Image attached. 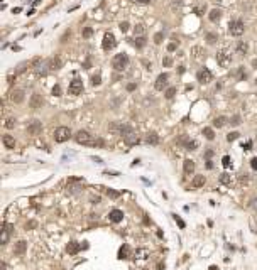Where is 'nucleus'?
<instances>
[{"label":"nucleus","mask_w":257,"mask_h":270,"mask_svg":"<svg viewBox=\"0 0 257 270\" xmlns=\"http://www.w3.org/2000/svg\"><path fill=\"white\" fill-rule=\"evenodd\" d=\"M75 140L78 144L88 145V147H103V140L98 138V137H93V135L86 132V130H78L76 135H75Z\"/></svg>","instance_id":"1"},{"label":"nucleus","mask_w":257,"mask_h":270,"mask_svg":"<svg viewBox=\"0 0 257 270\" xmlns=\"http://www.w3.org/2000/svg\"><path fill=\"white\" fill-rule=\"evenodd\" d=\"M53 137H54V140H56L58 144H63V142L69 140V137H71V130H69L68 127H58V128L54 130Z\"/></svg>","instance_id":"2"},{"label":"nucleus","mask_w":257,"mask_h":270,"mask_svg":"<svg viewBox=\"0 0 257 270\" xmlns=\"http://www.w3.org/2000/svg\"><path fill=\"white\" fill-rule=\"evenodd\" d=\"M128 64V56L127 54H117V56H113V59H112V66H113V69H117V71H122V69H125Z\"/></svg>","instance_id":"3"},{"label":"nucleus","mask_w":257,"mask_h":270,"mask_svg":"<svg viewBox=\"0 0 257 270\" xmlns=\"http://www.w3.org/2000/svg\"><path fill=\"white\" fill-rule=\"evenodd\" d=\"M108 130H110V132H117V134L122 135V137H125L127 134L134 132V130H132L128 125H125V123H120V122H113V123H110Z\"/></svg>","instance_id":"4"},{"label":"nucleus","mask_w":257,"mask_h":270,"mask_svg":"<svg viewBox=\"0 0 257 270\" xmlns=\"http://www.w3.org/2000/svg\"><path fill=\"white\" fill-rule=\"evenodd\" d=\"M228 30H230V34L232 36H242L244 34V30H245V24L242 22V20H232L230 22V25H228Z\"/></svg>","instance_id":"5"},{"label":"nucleus","mask_w":257,"mask_h":270,"mask_svg":"<svg viewBox=\"0 0 257 270\" xmlns=\"http://www.w3.org/2000/svg\"><path fill=\"white\" fill-rule=\"evenodd\" d=\"M102 46L105 51H110V49H113L117 46V41H115V36L112 34V32H107L105 36H103V42H102Z\"/></svg>","instance_id":"6"},{"label":"nucleus","mask_w":257,"mask_h":270,"mask_svg":"<svg viewBox=\"0 0 257 270\" xmlns=\"http://www.w3.org/2000/svg\"><path fill=\"white\" fill-rule=\"evenodd\" d=\"M69 95H79L83 91V81L79 78H75L71 83H69V88H68Z\"/></svg>","instance_id":"7"},{"label":"nucleus","mask_w":257,"mask_h":270,"mask_svg":"<svg viewBox=\"0 0 257 270\" xmlns=\"http://www.w3.org/2000/svg\"><path fill=\"white\" fill-rule=\"evenodd\" d=\"M12 225L10 223H3L2 225V235H0V241H2V245H5L10 238V233H12Z\"/></svg>","instance_id":"8"},{"label":"nucleus","mask_w":257,"mask_h":270,"mask_svg":"<svg viewBox=\"0 0 257 270\" xmlns=\"http://www.w3.org/2000/svg\"><path fill=\"white\" fill-rule=\"evenodd\" d=\"M196 79L201 83V85H208V83L211 81V73L208 71L207 68H205V69H200L196 73Z\"/></svg>","instance_id":"9"},{"label":"nucleus","mask_w":257,"mask_h":270,"mask_svg":"<svg viewBox=\"0 0 257 270\" xmlns=\"http://www.w3.org/2000/svg\"><path fill=\"white\" fill-rule=\"evenodd\" d=\"M168 79H169L168 73H161V74L158 76V79H156V83H154V88H156L158 91H162V90H164V86L168 85Z\"/></svg>","instance_id":"10"},{"label":"nucleus","mask_w":257,"mask_h":270,"mask_svg":"<svg viewBox=\"0 0 257 270\" xmlns=\"http://www.w3.org/2000/svg\"><path fill=\"white\" fill-rule=\"evenodd\" d=\"M29 105H30L32 110H39V108H42V105H44V100H42V96H41L39 93H34L29 100Z\"/></svg>","instance_id":"11"},{"label":"nucleus","mask_w":257,"mask_h":270,"mask_svg":"<svg viewBox=\"0 0 257 270\" xmlns=\"http://www.w3.org/2000/svg\"><path fill=\"white\" fill-rule=\"evenodd\" d=\"M27 130H29L30 135H39L42 132V123L39 120H30L29 125H27Z\"/></svg>","instance_id":"12"},{"label":"nucleus","mask_w":257,"mask_h":270,"mask_svg":"<svg viewBox=\"0 0 257 270\" xmlns=\"http://www.w3.org/2000/svg\"><path fill=\"white\" fill-rule=\"evenodd\" d=\"M10 100L14 101V103H22L24 100H26V93H24V90H14L12 93H10Z\"/></svg>","instance_id":"13"},{"label":"nucleus","mask_w":257,"mask_h":270,"mask_svg":"<svg viewBox=\"0 0 257 270\" xmlns=\"http://www.w3.org/2000/svg\"><path fill=\"white\" fill-rule=\"evenodd\" d=\"M108 220L112 223H120L124 220V211H120V209H112L108 214Z\"/></svg>","instance_id":"14"},{"label":"nucleus","mask_w":257,"mask_h":270,"mask_svg":"<svg viewBox=\"0 0 257 270\" xmlns=\"http://www.w3.org/2000/svg\"><path fill=\"white\" fill-rule=\"evenodd\" d=\"M81 248H83V245H79L78 241H69L68 247H66V251H68L69 255H76Z\"/></svg>","instance_id":"15"},{"label":"nucleus","mask_w":257,"mask_h":270,"mask_svg":"<svg viewBox=\"0 0 257 270\" xmlns=\"http://www.w3.org/2000/svg\"><path fill=\"white\" fill-rule=\"evenodd\" d=\"M217 61H218L220 66H228L230 61H232V58H230V54H227V52H218Z\"/></svg>","instance_id":"16"},{"label":"nucleus","mask_w":257,"mask_h":270,"mask_svg":"<svg viewBox=\"0 0 257 270\" xmlns=\"http://www.w3.org/2000/svg\"><path fill=\"white\" fill-rule=\"evenodd\" d=\"M205 176H201V174H198V176H195L193 177V181H191V186L195 187V189H198V187H203L205 186Z\"/></svg>","instance_id":"17"},{"label":"nucleus","mask_w":257,"mask_h":270,"mask_svg":"<svg viewBox=\"0 0 257 270\" xmlns=\"http://www.w3.org/2000/svg\"><path fill=\"white\" fill-rule=\"evenodd\" d=\"M183 169H184V174H193L195 172V162H193L191 159H184Z\"/></svg>","instance_id":"18"},{"label":"nucleus","mask_w":257,"mask_h":270,"mask_svg":"<svg viewBox=\"0 0 257 270\" xmlns=\"http://www.w3.org/2000/svg\"><path fill=\"white\" fill-rule=\"evenodd\" d=\"M26 248H27V241L20 240V241H17V245H15V248H14V253H15V255H22V253L26 251Z\"/></svg>","instance_id":"19"},{"label":"nucleus","mask_w":257,"mask_h":270,"mask_svg":"<svg viewBox=\"0 0 257 270\" xmlns=\"http://www.w3.org/2000/svg\"><path fill=\"white\" fill-rule=\"evenodd\" d=\"M124 140H125V144H127V145H135V144H139V137L134 134V132L127 134L125 137H124Z\"/></svg>","instance_id":"20"},{"label":"nucleus","mask_w":257,"mask_h":270,"mask_svg":"<svg viewBox=\"0 0 257 270\" xmlns=\"http://www.w3.org/2000/svg\"><path fill=\"white\" fill-rule=\"evenodd\" d=\"M3 145L7 147V149H15V138L12 137V135H3Z\"/></svg>","instance_id":"21"},{"label":"nucleus","mask_w":257,"mask_h":270,"mask_svg":"<svg viewBox=\"0 0 257 270\" xmlns=\"http://www.w3.org/2000/svg\"><path fill=\"white\" fill-rule=\"evenodd\" d=\"M48 68H51V61H42L36 69H37L39 74H46V73H48Z\"/></svg>","instance_id":"22"},{"label":"nucleus","mask_w":257,"mask_h":270,"mask_svg":"<svg viewBox=\"0 0 257 270\" xmlns=\"http://www.w3.org/2000/svg\"><path fill=\"white\" fill-rule=\"evenodd\" d=\"M146 142H147V144H151V145H158V144H159L158 134H154V132L147 134V137H146Z\"/></svg>","instance_id":"23"},{"label":"nucleus","mask_w":257,"mask_h":270,"mask_svg":"<svg viewBox=\"0 0 257 270\" xmlns=\"http://www.w3.org/2000/svg\"><path fill=\"white\" fill-rule=\"evenodd\" d=\"M220 17H222V12H220V9H213L211 12H210V15H208V19L211 20V22H217V20H220Z\"/></svg>","instance_id":"24"},{"label":"nucleus","mask_w":257,"mask_h":270,"mask_svg":"<svg viewBox=\"0 0 257 270\" xmlns=\"http://www.w3.org/2000/svg\"><path fill=\"white\" fill-rule=\"evenodd\" d=\"M128 255H130V248H128V245H124V247H120V250H119V258H128Z\"/></svg>","instance_id":"25"},{"label":"nucleus","mask_w":257,"mask_h":270,"mask_svg":"<svg viewBox=\"0 0 257 270\" xmlns=\"http://www.w3.org/2000/svg\"><path fill=\"white\" fill-rule=\"evenodd\" d=\"M61 66H63V59H61L59 56H56V58L51 59V69H59Z\"/></svg>","instance_id":"26"},{"label":"nucleus","mask_w":257,"mask_h":270,"mask_svg":"<svg viewBox=\"0 0 257 270\" xmlns=\"http://www.w3.org/2000/svg\"><path fill=\"white\" fill-rule=\"evenodd\" d=\"M247 51H249V46L245 42H238L237 44V54L244 56V54H247Z\"/></svg>","instance_id":"27"},{"label":"nucleus","mask_w":257,"mask_h":270,"mask_svg":"<svg viewBox=\"0 0 257 270\" xmlns=\"http://www.w3.org/2000/svg\"><path fill=\"white\" fill-rule=\"evenodd\" d=\"M225 123H227V118H225V116H217V118L213 120V127H218V128H222Z\"/></svg>","instance_id":"28"},{"label":"nucleus","mask_w":257,"mask_h":270,"mask_svg":"<svg viewBox=\"0 0 257 270\" xmlns=\"http://www.w3.org/2000/svg\"><path fill=\"white\" fill-rule=\"evenodd\" d=\"M203 135L207 137L208 140H213V138H215V132H213V128H210V127H205V128H203Z\"/></svg>","instance_id":"29"},{"label":"nucleus","mask_w":257,"mask_h":270,"mask_svg":"<svg viewBox=\"0 0 257 270\" xmlns=\"http://www.w3.org/2000/svg\"><path fill=\"white\" fill-rule=\"evenodd\" d=\"M220 183L225 184V186H230V184H232V176H230V174H222V176H220Z\"/></svg>","instance_id":"30"},{"label":"nucleus","mask_w":257,"mask_h":270,"mask_svg":"<svg viewBox=\"0 0 257 270\" xmlns=\"http://www.w3.org/2000/svg\"><path fill=\"white\" fill-rule=\"evenodd\" d=\"M207 41H208V44H215L218 41V34H215V32H207Z\"/></svg>","instance_id":"31"},{"label":"nucleus","mask_w":257,"mask_h":270,"mask_svg":"<svg viewBox=\"0 0 257 270\" xmlns=\"http://www.w3.org/2000/svg\"><path fill=\"white\" fill-rule=\"evenodd\" d=\"M191 52L195 54V58H196V59H203V58H205V52H203V49H201V48H193V49H191Z\"/></svg>","instance_id":"32"},{"label":"nucleus","mask_w":257,"mask_h":270,"mask_svg":"<svg viewBox=\"0 0 257 270\" xmlns=\"http://www.w3.org/2000/svg\"><path fill=\"white\" fill-rule=\"evenodd\" d=\"M100 83H102V76H100V73L93 74V76H91V85H93V86H98Z\"/></svg>","instance_id":"33"},{"label":"nucleus","mask_w":257,"mask_h":270,"mask_svg":"<svg viewBox=\"0 0 257 270\" xmlns=\"http://www.w3.org/2000/svg\"><path fill=\"white\" fill-rule=\"evenodd\" d=\"M164 95H166V98H168V100H171V98H174V95H176V88H174V86L168 88Z\"/></svg>","instance_id":"34"},{"label":"nucleus","mask_w":257,"mask_h":270,"mask_svg":"<svg viewBox=\"0 0 257 270\" xmlns=\"http://www.w3.org/2000/svg\"><path fill=\"white\" fill-rule=\"evenodd\" d=\"M135 46H137L139 49L144 48V46H146V37H144V36H139V37L135 39Z\"/></svg>","instance_id":"35"},{"label":"nucleus","mask_w":257,"mask_h":270,"mask_svg":"<svg viewBox=\"0 0 257 270\" xmlns=\"http://www.w3.org/2000/svg\"><path fill=\"white\" fill-rule=\"evenodd\" d=\"M238 135H240L238 132H230V134L227 135V140L228 142H234V140H237L238 138Z\"/></svg>","instance_id":"36"},{"label":"nucleus","mask_w":257,"mask_h":270,"mask_svg":"<svg viewBox=\"0 0 257 270\" xmlns=\"http://www.w3.org/2000/svg\"><path fill=\"white\" fill-rule=\"evenodd\" d=\"M184 147H186L188 150H195V149L198 147V142H196V140H189V142L184 145Z\"/></svg>","instance_id":"37"},{"label":"nucleus","mask_w":257,"mask_h":270,"mask_svg":"<svg viewBox=\"0 0 257 270\" xmlns=\"http://www.w3.org/2000/svg\"><path fill=\"white\" fill-rule=\"evenodd\" d=\"M162 39H164V34H162V32H158V34L154 36V42H156V44H161Z\"/></svg>","instance_id":"38"},{"label":"nucleus","mask_w":257,"mask_h":270,"mask_svg":"<svg viewBox=\"0 0 257 270\" xmlns=\"http://www.w3.org/2000/svg\"><path fill=\"white\" fill-rule=\"evenodd\" d=\"M5 127H7V128H14V127H15V118H7Z\"/></svg>","instance_id":"39"},{"label":"nucleus","mask_w":257,"mask_h":270,"mask_svg":"<svg viewBox=\"0 0 257 270\" xmlns=\"http://www.w3.org/2000/svg\"><path fill=\"white\" fill-rule=\"evenodd\" d=\"M79 189H81V186H68V191H69L71 194H76Z\"/></svg>","instance_id":"40"},{"label":"nucleus","mask_w":257,"mask_h":270,"mask_svg":"<svg viewBox=\"0 0 257 270\" xmlns=\"http://www.w3.org/2000/svg\"><path fill=\"white\" fill-rule=\"evenodd\" d=\"M91 34H93V29H91V27H85V29H83V37H90Z\"/></svg>","instance_id":"41"},{"label":"nucleus","mask_w":257,"mask_h":270,"mask_svg":"<svg viewBox=\"0 0 257 270\" xmlns=\"http://www.w3.org/2000/svg\"><path fill=\"white\" fill-rule=\"evenodd\" d=\"M53 95H54V96H59L61 95V86L59 85H54V88H53Z\"/></svg>","instance_id":"42"},{"label":"nucleus","mask_w":257,"mask_h":270,"mask_svg":"<svg viewBox=\"0 0 257 270\" xmlns=\"http://www.w3.org/2000/svg\"><path fill=\"white\" fill-rule=\"evenodd\" d=\"M173 216H174V220H176V223L179 225V228H184V226H186V223L183 221V220H181L179 216H176V214H173Z\"/></svg>","instance_id":"43"},{"label":"nucleus","mask_w":257,"mask_h":270,"mask_svg":"<svg viewBox=\"0 0 257 270\" xmlns=\"http://www.w3.org/2000/svg\"><path fill=\"white\" fill-rule=\"evenodd\" d=\"M144 34V25H135V36H142Z\"/></svg>","instance_id":"44"},{"label":"nucleus","mask_w":257,"mask_h":270,"mask_svg":"<svg viewBox=\"0 0 257 270\" xmlns=\"http://www.w3.org/2000/svg\"><path fill=\"white\" fill-rule=\"evenodd\" d=\"M107 194H108V198H113V199L120 196V193H117V191H112V189H108V191H107Z\"/></svg>","instance_id":"45"},{"label":"nucleus","mask_w":257,"mask_h":270,"mask_svg":"<svg viewBox=\"0 0 257 270\" xmlns=\"http://www.w3.org/2000/svg\"><path fill=\"white\" fill-rule=\"evenodd\" d=\"M232 125H240V116L238 115H234L232 116V122H230Z\"/></svg>","instance_id":"46"},{"label":"nucleus","mask_w":257,"mask_h":270,"mask_svg":"<svg viewBox=\"0 0 257 270\" xmlns=\"http://www.w3.org/2000/svg\"><path fill=\"white\" fill-rule=\"evenodd\" d=\"M178 44H179V41H174V42H171V44L168 46V51H176Z\"/></svg>","instance_id":"47"},{"label":"nucleus","mask_w":257,"mask_h":270,"mask_svg":"<svg viewBox=\"0 0 257 270\" xmlns=\"http://www.w3.org/2000/svg\"><path fill=\"white\" fill-rule=\"evenodd\" d=\"M120 30H122V32H127L128 30V22H120Z\"/></svg>","instance_id":"48"},{"label":"nucleus","mask_w":257,"mask_h":270,"mask_svg":"<svg viewBox=\"0 0 257 270\" xmlns=\"http://www.w3.org/2000/svg\"><path fill=\"white\" fill-rule=\"evenodd\" d=\"M222 164H223V167H228V165H230V157H228V155H225V157L222 159Z\"/></svg>","instance_id":"49"},{"label":"nucleus","mask_w":257,"mask_h":270,"mask_svg":"<svg viewBox=\"0 0 257 270\" xmlns=\"http://www.w3.org/2000/svg\"><path fill=\"white\" fill-rule=\"evenodd\" d=\"M162 64H164V66H171V64H173V59L171 58H164L162 59Z\"/></svg>","instance_id":"50"},{"label":"nucleus","mask_w":257,"mask_h":270,"mask_svg":"<svg viewBox=\"0 0 257 270\" xmlns=\"http://www.w3.org/2000/svg\"><path fill=\"white\" fill-rule=\"evenodd\" d=\"M250 167H252L254 171H257V157H254V159L250 160Z\"/></svg>","instance_id":"51"},{"label":"nucleus","mask_w":257,"mask_h":270,"mask_svg":"<svg viewBox=\"0 0 257 270\" xmlns=\"http://www.w3.org/2000/svg\"><path fill=\"white\" fill-rule=\"evenodd\" d=\"M250 208H252V209H257V198H254V199L250 201Z\"/></svg>","instance_id":"52"},{"label":"nucleus","mask_w":257,"mask_h":270,"mask_svg":"<svg viewBox=\"0 0 257 270\" xmlns=\"http://www.w3.org/2000/svg\"><path fill=\"white\" fill-rule=\"evenodd\" d=\"M91 203H93V204H98V203H100V196H97V198H95V196H91Z\"/></svg>","instance_id":"53"},{"label":"nucleus","mask_w":257,"mask_h":270,"mask_svg":"<svg viewBox=\"0 0 257 270\" xmlns=\"http://www.w3.org/2000/svg\"><path fill=\"white\" fill-rule=\"evenodd\" d=\"M127 90H128V91H132V90H135V83H130V85H127Z\"/></svg>","instance_id":"54"},{"label":"nucleus","mask_w":257,"mask_h":270,"mask_svg":"<svg viewBox=\"0 0 257 270\" xmlns=\"http://www.w3.org/2000/svg\"><path fill=\"white\" fill-rule=\"evenodd\" d=\"M105 176H119V172H113V171L110 172V171H105Z\"/></svg>","instance_id":"55"},{"label":"nucleus","mask_w":257,"mask_h":270,"mask_svg":"<svg viewBox=\"0 0 257 270\" xmlns=\"http://www.w3.org/2000/svg\"><path fill=\"white\" fill-rule=\"evenodd\" d=\"M91 159H93L97 164H102V159H100V157H91Z\"/></svg>","instance_id":"56"},{"label":"nucleus","mask_w":257,"mask_h":270,"mask_svg":"<svg viewBox=\"0 0 257 270\" xmlns=\"http://www.w3.org/2000/svg\"><path fill=\"white\" fill-rule=\"evenodd\" d=\"M250 145H252V142H247V144L244 145V149H247V150H249V149H250Z\"/></svg>","instance_id":"57"},{"label":"nucleus","mask_w":257,"mask_h":270,"mask_svg":"<svg viewBox=\"0 0 257 270\" xmlns=\"http://www.w3.org/2000/svg\"><path fill=\"white\" fill-rule=\"evenodd\" d=\"M207 167H208V169H211V167H213V164H211V160H208V162H207Z\"/></svg>","instance_id":"58"},{"label":"nucleus","mask_w":257,"mask_h":270,"mask_svg":"<svg viewBox=\"0 0 257 270\" xmlns=\"http://www.w3.org/2000/svg\"><path fill=\"white\" fill-rule=\"evenodd\" d=\"M211 155H213V152H211V150H208V152H207V159H210Z\"/></svg>","instance_id":"59"},{"label":"nucleus","mask_w":257,"mask_h":270,"mask_svg":"<svg viewBox=\"0 0 257 270\" xmlns=\"http://www.w3.org/2000/svg\"><path fill=\"white\" fill-rule=\"evenodd\" d=\"M135 2H140V3H147V2H151V0H135Z\"/></svg>","instance_id":"60"},{"label":"nucleus","mask_w":257,"mask_h":270,"mask_svg":"<svg viewBox=\"0 0 257 270\" xmlns=\"http://www.w3.org/2000/svg\"><path fill=\"white\" fill-rule=\"evenodd\" d=\"M210 270H217V267H215V265H211V267H210Z\"/></svg>","instance_id":"61"},{"label":"nucleus","mask_w":257,"mask_h":270,"mask_svg":"<svg viewBox=\"0 0 257 270\" xmlns=\"http://www.w3.org/2000/svg\"><path fill=\"white\" fill-rule=\"evenodd\" d=\"M256 85H257V79H256Z\"/></svg>","instance_id":"62"}]
</instances>
